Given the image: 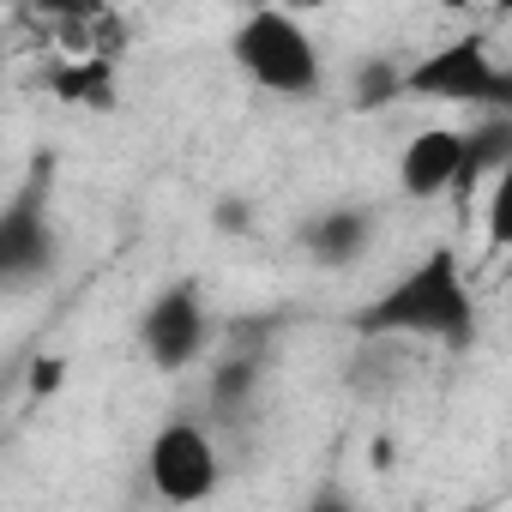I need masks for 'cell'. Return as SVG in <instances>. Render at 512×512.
Wrapping results in <instances>:
<instances>
[{
  "label": "cell",
  "mask_w": 512,
  "mask_h": 512,
  "mask_svg": "<svg viewBox=\"0 0 512 512\" xmlns=\"http://www.w3.org/2000/svg\"><path fill=\"white\" fill-rule=\"evenodd\" d=\"M362 338H416V344H446L464 350L476 338V290L458 266L452 247H428L416 266H404L374 302L356 308Z\"/></svg>",
  "instance_id": "cell-1"
},
{
  "label": "cell",
  "mask_w": 512,
  "mask_h": 512,
  "mask_svg": "<svg viewBox=\"0 0 512 512\" xmlns=\"http://www.w3.org/2000/svg\"><path fill=\"white\" fill-rule=\"evenodd\" d=\"M229 55L247 73V85H260L266 97H284V103H308L326 85V61H320L314 31L284 7H253L235 25Z\"/></svg>",
  "instance_id": "cell-2"
},
{
  "label": "cell",
  "mask_w": 512,
  "mask_h": 512,
  "mask_svg": "<svg viewBox=\"0 0 512 512\" xmlns=\"http://www.w3.org/2000/svg\"><path fill=\"white\" fill-rule=\"evenodd\" d=\"M404 97L416 103H452V109H506L512 103V73L494 61V49L470 31L440 49H422L404 73Z\"/></svg>",
  "instance_id": "cell-3"
},
{
  "label": "cell",
  "mask_w": 512,
  "mask_h": 512,
  "mask_svg": "<svg viewBox=\"0 0 512 512\" xmlns=\"http://www.w3.org/2000/svg\"><path fill=\"white\" fill-rule=\"evenodd\" d=\"M145 482H151V494H157L163 506H205V500L223 488L217 440H211L199 422H187V416L163 422V428L151 434V446H145Z\"/></svg>",
  "instance_id": "cell-4"
},
{
  "label": "cell",
  "mask_w": 512,
  "mask_h": 512,
  "mask_svg": "<svg viewBox=\"0 0 512 512\" xmlns=\"http://www.w3.org/2000/svg\"><path fill=\"white\" fill-rule=\"evenodd\" d=\"M211 344V308L199 284H163L139 314V350L157 374H187Z\"/></svg>",
  "instance_id": "cell-5"
},
{
  "label": "cell",
  "mask_w": 512,
  "mask_h": 512,
  "mask_svg": "<svg viewBox=\"0 0 512 512\" xmlns=\"http://www.w3.org/2000/svg\"><path fill=\"white\" fill-rule=\"evenodd\" d=\"M55 223H49V205H43V187H25L7 199V211H0V278H7L13 290L19 284H37L55 272Z\"/></svg>",
  "instance_id": "cell-6"
},
{
  "label": "cell",
  "mask_w": 512,
  "mask_h": 512,
  "mask_svg": "<svg viewBox=\"0 0 512 512\" xmlns=\"http://www.w3.org/2000/svg\"><path fill=\"white\" fill-rule=\"evenodd\" d=\"M374 235H380V217L374 205H326L320 217L302 223V253L320 266V272H350L362 266L368 253H374Z\"/></svg>",
  "instance_id": "cell-7"
},
{
  "label": "cell",
  "mask_w": 512,
  "mask_h": 512,
  "mask_svg": "<svg viewBox=\"0 0 512 512\" xmlns=\"http://www.w3.org/2000/svg\"><path fill=\"white\" fill-rule=\"evenodd\" d=\"M464 181V133L458 127H416L398 151V193L440 199Z\"/></svg>",
  "instance_id": "cell-8"
},
{
  "label": "cell",
  "mask_w": 512,
  "mask_h": 512,
  "mask_svg": "<svg viewBox=\"0 0 512 512\" xmlns=\"http://www.w3.org/2000/svg\"><path fill=\"white\" fill-rule=\"evenodd\" d=\"M506 163H512V115H482L464 133V181L458 187H476L482 175L494 181Z\"/></svg>",
  "instance_id": "cell-9"
},
{
  "label": "cell",
  "mask_w": 512,
  "mask_h": 512,
  "mask_svg": "<svg viewBox=\"0 0 512 512\" xmlns=\"http://www.w3.org/2000/svg\"><path fill=\"white\" fill-rule=\"evenodd\" d=\"M55 91H61V103H115V91H109V67L97 61V55H85L79 67H61L55 73Z\"/></svg>",
  "instance_id": "cell-10"
},
{
  "label": "cell",
  "mask_w": 512,
  "mask_h": 512,
  "mask_svg": "<svg viewBox=\"0 0 512 512\" xmlns=\"http://www.w3.org/2000/svg\"><path fill=\"white\" fill-rule=\"evenodd\" d=\"M404 73H410V61H386V55L362 61V73H356V103H362V109L398 103V97H404Z\"/></svg>",
  "instance_id": "cell-11"
},
{
  "label": "cell",
  "mask_w": 512,
  "mask_h": 512,
  "mask_svg": "<svg viewBox=\"0 0 512 512\" xmlns=\"http://www.w3.org/2000/svg\"><path fill=\"white\" fill-rule=\"evenodd\" d=\"M488 241L500 253H512V163L488 181Z\"/></svg>",
  "instance_id": "cell-12"
},
{
  "label": "cell",
  "mask_w": 512,
  "mask_h": 512,
  "mask_svg": "<svg viewBox=\"0 0 512 512\" xmlns=\"http://www.w3.org/2000/svg\"><path fill=\"white\" fill-rule=\"evenodd\" d=\"M217 223H223V229H247V205L223 199V205H217Z\"/></svg>",
  "instance_id": "cell-13"
},
{
  "label": "cell",
  "mask_w": 512,
  "mask_h": 512,
  "mask_svg": "<svg viewBox=\"0 0 512 512\" xmlns=\"http://www.w3.org/2000/svg\"><path fill=\"white\" fill-rule=\"evenodd\" d=\"M314 512H350V500H338V494H320V500H314Z\"/></svg>",
  "instance_id": "cell-14"
}]
</instances>
